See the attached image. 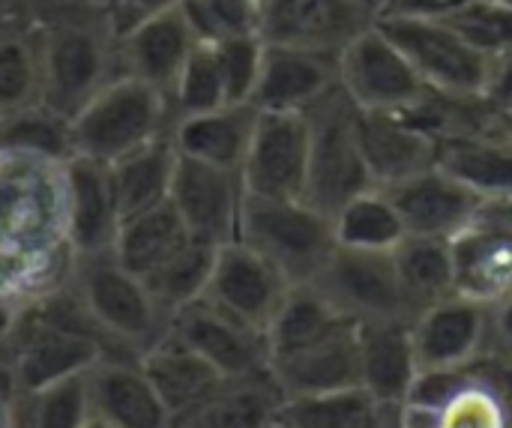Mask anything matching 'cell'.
Returning <instances> with one entry per match:
<instances>
[{"label": "cell", "instance_id": "cell-38", "mask_svg": "<svg viewBox=\"0 0 512 428\" xmlns=\"http://www.w3.org/2000/svg\"><path fill=\"white\" fill-rule=\"evenodd\" d=\"M0 147L12 150H33L54 159L72 156V138H69V120L57 111H51L42 102H33L21 111H12L0 117Z\"/></svg>", "mask_w": 512, "mask_h": 428}, {"label": "cell", "instance_id": "cell-22", "mask_svg": "<svg viewBox=\"0 0 512 428\" xmlns=\"http://www.w3.org/2000/svg\"><path fill=\"white\" fill-rule=\"evenodd\" d=\"M270 375L282 396H315L333 390L360 387V345L357 324H345L336 333L270 360Z\"/></svg>", "mask_w": 512, "mask_h": 428}, {"label": "cell", "instance_id": "cell-43", "mask_svg": "<svg viewBox=\"0 0 512 428\" xmlns=\"http://www.w3.org/2000/svg\"><path fill=\"white\" fill-rule=\"evenodd\" d=\"M216 60H219V72H222V84H225V99L228 102H249L252 105V93L258 84V72H261V57H264V42L261 36H240V39H228L213 45Z\"/></svg>", "mask_w": 512, "mask_h": 428}, {"label": "cell", "instance_id": "cell-5", "mask_svg": "<svg viewBox=\"0 0 512 428\" xmlns=\"http://www.w3.org/2000/svg\"><path fill=\"white\" fill-rule=\"evenodd\" d=\"M237 240L270 261L288 285L315 282L336 249L333 219L303 198L246 195Z\"/></svg>", "mask_w": 512, "mask_h": 428}, {"label": "cell", "instance_id": "cell-31", "mask_svg": "<svg viewBox=\"0 0 512 428\" xmlns=\"http://www.w3.org/2000/svg\"><path fill=\"white\" fill-rule=\"evenodd\" d=\"M393 261L399 270V282L405 288V297L414 309V318L456 294V264H453V243L438 237H405L393 249Z\"/></svg>", "mask_w": 512, "mask_h": 428}, {"label": "cell", "instance_id": "cell-36", "mask_svg": "<svg viewBox=\"0 0 512 428\" xmlns=\"http://www.w3.org/2000/svg\"><path fill=\"white\" fill-rule=\"evenodd\" d=\"M39 102L36 27L9 21L0 27V117Z\"/></svg>", "mask_w": 512, "mask_h": 428}, {"label": "cell", "instance_id": "cell-23", "mask_svg": "<svg viewBox=\"0 0 512 428\" xmlns=\"http://www.w3.org/2000/svg\"><path fill=\"white\" fill-rule=\"evenodd\" d=\"M360 387L381 408H402L420 375L411 321H363L357 324Z\"/></svg>", "mask_w": 512, "mask_h": 428}, {"label": "cell", "instance_id": "cell-56", "mask_svg": "<svg viewBox=\"0 0 512 428\" xmlns=\"http://www.w3.org/2000/svg\"><path fill=\"white\" fill-rule=\"evenodd\" d=\"M501 3H510V6H512V0H501Z\"/></svg>", "mask_w": 512, "mask_h": 428}, {"label": "cell", "instance_id": "cell-30", "mask_svg": "<svg viewBox=\"0 0 512 428\" xmlns=\"http://www.w3.org/2000/svg\"><path fill=\"white\" fill-rule=\"evenodd\" d=\"M354 324L348 321L312 282L309 285H291L285 300L279 303L270 327H267V348H270V360L300 351L330 333H336L339 327Z\"/></svg>", "mask_w": 512, "mask_h": 428}, {"label": "cell", "instance_id": "cell-39", "mask_svg": "<svg viewBox=\"0 0 512 428\" xmlns=\"http://www.w3.org/2000/svg\"><path fill=\"white\" fill-rule=\"evenodd\" d=\"M90 420L87 372L21 396L18 428H81Z\"/></svg>", "mask_w": 512, "mask_h": 428}, {"label": "cell", "instance_id": "cell-16", "mask_svg": "<svg viewBox=\"0 0 512 428\" xmlns=\"http://www.w3.org/2000/svg\"><path fill=\"white\" fill-rule=\"evenodd\" d=\"M396 204L405 231L411 237H438L453 240L459 237L483 210L489 198L447 174L441 165H432L396 186L384 189Z\"/></svg>", "mask_w": 512, "mask_h": 428}, {"label": "cell", "instance_id": "cell-32", "mask_svg": "<svg viewBox=\"0 0 512 428\" xmlns=\"http://www.w3.org/2000/svg\"><path fill=\"white\" fill-rule=\"evenodd\" d=\"M186 240H189V231L183 228L171 201H165L147 213L123 219L111 252L129 273L144 279Z\"/></svg>", "mask_w": 512, "mask_h": 428}, {"label": "cell", "instance_id": "cell-15", "mask_svg": "<svg viewBox=\"0 0 512 428\" xmlns=\"http://www.w3.org/2000/svg\"><path fill=\"white\" fill-rule=\"evenodd\" d=\"M456 294L498 303L512 294V198H489L480 216L450 240Z\"/></svg>", "mask_w": 512, "mask_h": 428}, {"label": "cell", "instance_id": "cell-53", "mask_svg": "<svg viewBox=\"0 0 512 428\" xmlns=\"http://www.w3.org/2000/svg\"><path fill=\"white\" fill-rule=\"evenodd\" d=\"M81 428H114L111 426V423H105V420H99V417H93V414H90V420H87V423H84V426Z\"/></svg>", "mask_w": 512, "mask_h": 428}, {"label": "cell", "instance_id": "cell-6", "mask_svg": "<svg viewBox=\"0 0 512 428\" xmlns=\"http://www.w3.org/2000/svg\"><path fill=\"white\" fill-rule=\"evenodd\" d=\"M306 120L309 171L303 201L333 219L354 195L375 186L357 141V108L336 87L306 111Z\"/></svg>", "mask_w": 512, "mask_h": 428}, {"label": "cell", "instance_id": "cell-41", "mask_svg": "<svg viewBox=\"0 0 512 428\" xmlns=\"http://www.w3.org/2000/svg\"><path fill=\"white\" fill-rule=\"evenodd\" d=\"M219 105H228L225 99V84H222V72H219V60L213 45H195V51L189 54V60L183 63L174 87H171V108H174V120L186 117V114H201V111H213Z\"/></svg>", "mask_w": 512, "mask_h": 428}, {"label": "cell", "instance_id": "cell-52", "mask_svg": "<svg viewBox=\"0 0 512 428\" xmlns=\"http://www.w3.org/2000/svg\"><path fill=\"white\" fill-rule=\"evenodd\" d=\"M9 21H21V15L15 12L12 0H0V27L9 24Z\"/></svg>", "mask_w": 512, "mask_h": 428}, {"label": "cell", "instance_id": "cell-17", "mask_svg": "<svg viewBox=\"0 0 512 428\" xmlns=\"http://www.w3.org/2000/svg\"><path fill=\"white\" fill-rule=\"evenodd\" d=\"M411 339L420 372L462 369L486 351L489 303L465 294L444 297L411 321Z\"/></svg>", "mask_w": 512, "mask_h": 428}, {"label": "cell", "instance_id": "cell-51", "mask_svg": "<svg viewBox=\"0 0 512 428\" xmlns=\"http://www.w3.org/2000/svg\"><path fill=\"white\" fill-rule=\"evenodd\" d=\"M0 428H18V405L0 399Z\"/></svg>", "mask_w": 512, "mask_h": 428}, {"label": "cell", "instance_id": "cell-49", "mask_svg": "<svg viewBox=\"0 0 512 428\" xmlns=\"http://www.w3.org/2000/svg\"><path fill=\"white\" fill-rule=\"evenodd\" d=\"M75 3H81V0H12V6H15V12L21 15V21H27V24H42V21H48L51 15H57V12H63V9H69V6H75ZM90 3V0H87Z\"/></svg>", "mask_w": 512, "mask_h": 428}, {"label": "cell", "instance_id": "cell-27", "mask_svg": "<svg viewBox=\"0 0 512 428\" xmlns=\"http://www.w3.org/2000/svg\"><path fill=\"white\" fill-rule=\"evenodd\" d=\"M438 165L483 198H512L510 126L438 138Z\"/></svg>", "mask_w": 512, "mask_h": 428}, {"label": "cell", "instance_id": "cell-14", "mask_svg": "<svg viewBox=\"0 0 512 428\" xmlns=\"http://www.w3.org/2000/svg\"><path fill=\"white\" fill-rule=\"evenodd\" d=\"M168 333L207 360L222 378H252L270 372L267 336L225 315L204 297L168 318Z\"/></svg>", "mask_w": 512, "mask_h": 428}, {"label": "cell", "instance_id": "cell-9", "mask_svg": "<svg viewBox=\"0 0 512 428\" xmlns=\"http://www.w3.org/2000/svg\"><path fill=\"white\" fill-rule=\"evenodd\" d=\"M378 24L438 96L480 99L489 60L474 51L447 21L378 18Z\"/></svg>", "mask_w": 512, "mask_h": 428}, {"label": "cell", "instance_id": "cell-11", "mask_svg": "<svg viewBox=\"0 0 512 428\" xmlns=\"http://www.w3.org/2000/svg\"><path fill=\"white\" fill-rule=\"evenodd\" d=\"M243 198L246 189L240 171L207 165L177 153L168 201L189 237L216 249L237 240Z\"/></svg>", "mask_w": 512, "mask_h": 428}, {"label": "cell", "instance_id": "cell-21", "mask_svg": "<svg viewBox=\"0 0 512 428\" xmlns=\"http://www.w3.org/2000/svg\"><path fill=\"white\" fill-rule=\"evenodd\" d=\"M90 414L114 428H171V414L138 366V357L105 354L87 372Z\"/></svg>", "mask_w": 512, "mask_h": 428}, {"label": "cell", "instance_id": "cell-13", "mask_svg": "<svg viewBox=\"0 0 512 428\" xmlns=\"http://www.w3.org/2000/svg\"><path fill=\"white\" fill-rule=\"evenodd\" d=\"M288 288V279L270 261H264L246 243L231 240L216 249L213 270L201 297L240 324L267 333Z\"/></svg>", "mask_w": 512, "mask_h": 428}, {"label": "cell", "instance_id": "cell-7", "mask_svg": "<svg viewBox=\"0 0 512 428\" xmlns=\"http://www.w3.org/2000/svg\"><path fill=\"white\" fill-rule=\"evenodd\" d=\"M339 90L354 108L378 114H414L435 96L378 21L342 48Z\"/></svg>", "mask_w": 512, "mask_h": 428}, {"label": "cell", "instance_id": "cell-19", "mask_svg": "<svg viewBox=\"0 0 512 428\" xmlns=\"http://www.w3.org/2000/svg\"><path fill=\"white\" fill-rule=\"evenodd\" d=\"M357 141L375 186H396L438 165V135L411 114H378L357 108Z\"/></svg>", "mask_w": 512, "mask_h": 428}, {"label": "cell", "instance_id": "cell-37", "mask_svg": "<svg viewBox=\"0 0 512 428\" xmlns=\"http://www.w3.org/2000/svg\"><path fill=\"white\" fill-rule=\"evenodd\" d=\"M69 267H72L69 249L48 252V255L0 249V297L24 309H33L66 285Z\"/></svg>", "mask_w": 512, "mask_h": 428}, {"label": "cell", "instance_id": "cell-55", "mask_svg": "<svg viewBox=\"0 0 512 428\" xmlns=\"http://www.w3.org/2000/svg\"><path fill=\"white\" fill-rule=\"evenodd\" d=\"M507 126H510V132H512V120H507Z\"/></svg>", "mask_w": 512, "mask_h": 428}, {"label": "cell", "instance_id": "cell-10", "mask_svg": "<svg viewBox=\"0 0 512 428\" xmlns=\"http://www.w3.org/2000/svg\"><path fill=\"white\" fill-rule=\"evenodd\" d=\"M375 21V9L363 0H261L258 36L264 45L342 54Z\"/></svg>", "mask_w": 512, "mask_h": 428}, {"label": "cell", "instance_id": "cell-44", "mask_svg": "<svg viewBox=\"0 0 512 428\" xmlns=\"http://www.w3.org/2000/svg\"><path fill=\"white\" fill-rule=\"evenodd\" d=\"M438 428H510L504 402L477 381L441 408Z\"/></svg>", "mask_w": 512, "mask_h": 428}, {"label": "cell", "instance_id": "cell-18", "mask_svg": "<svg viewBox=\"0 0 512 428\" xmlns=\"http://www.w3.org/2000/svg\"><path fill=\"white\" fill-rule=\"evenodd\" d=\"M339 87V54L264 45L252 105L258 111L306 114Z\"/></svg>", "mask_w": 512, "mask_h": 428}, {"label": "cell", "instance_id": "cell-3", "mask_svg": "<svg viewBox=\"0 0 512 428\" xmlns=\"http://www.w3.org/2000/svg\"><path fill=\"white\" fill-rule=\"evenodd\" d=\"M66 288L111 354L141 357L168 330V318L159 312L144 282L129 273L114 252L72 255Z\"/></svg>", "mask_w": 512, "mask_h": 428}, {"label": "cell", "instance_id": "cell-25", "mask_svg": "<svg viewBox=\"0 0 512 428\" xmlns=\"http://www.w3.org/2000/svg\"><path fill=\"white\" fill-rule=\"evenodd\" d=\"M282 390L270 372L252 378H225L198 405L171 420V428H276Z\"/></svg>", "mask_w": 512, "mask_h": 428}, {"label": "cell", "instance_id": "cell-33", "mask_svg": "<svg viewBox=\"0 0 512 428\" xmlns=\"http://www.w3.org/2000/svg\"><path fill=\"white\" fill-rule=\"evenodd\" d=\"M336 246L363 249V252H393L405 237V222L381 186H372L354 195L333 216Z\"/></svg>", "mask_w": 512, "mask_h": 428}, {"label": "cell", "instance_id": "cell-1", "mask_svg": "<svg viewBox=\"0 0 512 428\" xmlns=\"http://www.w3.org/2000/svg\"><path fill=\"white\" fill-rule=\"evenodd\" d=\"M39 102L72 120L117 69V30L96 3H75L36 24Z\"/></svg>", "mask_w": 512, "mask_h": 428}, {"label": "cell", "instance_id": "cell-47", "mask_svg": "<svg viewBox=\"0 0 512 428\" xmlns=\"http://www.w3.org/2000/svg\"><path fill=\"white\" fill-rule=\"evenodd\" d=\"M90 3H96V6L108 15L111 27H114L117 36H120V33L129 30L132 24L150 18V15H156V12H162V9H168V6H177L180 0H90Z\"/></svg>", "mask_w": 512, "mask_h": 428}, {"label": "cell", "instance_id": "cell-40", "mask_svg": "<svg viewBox=\"0 0 512 428\" xmlns=\"http://www.w3.org/2000/svg\"><path fill=\"white\" fill-rule=\"evenodd\" d=\"M177 6L201 45L258 36L261 27V0H180Z\"/></svg>", "mask_w": 512, "mask_h": 428}, {"label": "cell", "instance_id": "cell-8", "mask_svg": "<svg viewBox=\"0 0 512 428\" xmlns=\"http://www.w3.org/2000/svg\"><path fill=\"white\" fill-rule=\"evenodd\" d=\"M312 285L354 324L414 321V309L399 282L393 252L336 246Z\"/></svg>", "mask_w": 512, "mask_h": 428}, {"label": "cell", "instance_id": "cell-46", "mask_svg": "<svg viewBox=\"0 0 512 428\" xmlns=\"http://www.w3.org/2000/svg\"><path fill=\"white\" fill-rule=\"evenodd\" d=\"M468 0H381L378 18H405V21H444Z\"/></svg>", "mask_w": 512, "mask_h": 428}, {"label": "cell", "instance_id": "cell-2", "mask_svg": "<svg viewBox=\"0 0 512 428\" xmlns=\"http://www.w3.org/2000/svg\"><path fill=\"white\" fill-rule=\"evenodd\" d=\"M0 249L30 255L69 249L66 159L0 147Z\"/></svg>", "mask_w": 512, "mask_h": 428}, {"label": "cell", "instance_id": "cell-4", "mask_svg": "<svg viewBox=\"0 0 512 428\" xmlns=\"http://www.w3.org/2000/svg\"><path fill=\"white\" fill-rule=\"evenodd\" d=\"M174 126L171 96L141 78L114 75L72 120V156L117 162L126 153L168 135Z\"/></svg>", "mask_w": 512, "mask_h": 428}, {"label": "cell", "instance_id": "cell-26", "mask_svg": "<svg viewBox=\"0 0 512 428\" xmlns=\"http://www.w3.org/2000/svg\"><path fill=\"white\" fill-rule=\"evenodd\" d=\"M255 120H258L255 105L228 102L213 111L177 117L171 126V141L180 156L240 171L255 132Z\"/></svg>", "mask_w": 512, "mask_h": 428}, {"label": "cell", "instance_id": "cell-20", "mask_svg": "<svg viewBox=\"0 0 512 428\" xmlns=\"http://www.w3.org/2000/svg\"><path fill=\"white\" fill-rule=\"evenodd\" d=\"M195 45L198 39L180 6H168L117 36V69L120 75L141 78L171 96V87Z\"/></svg>", "mask_w": 512, "mask_h": 428}, {"label": "cell", "instance_id": "cell-57", "mask_svg": "<svg viewBox=\"0 0 512 428\" xmlns=\"http://www.w3.org/2000/svg\"><path fill=\"white\" fill-rule=\"evenodd\" d=\"M276 428H279V426H276Z\"/></svg>", "mask_w": 512, "mask_h": 428}, {"label": "cell", "instance_id": "cell-48", "mask_svg": "<svg viewBox=\"0 0 512 428\" xmlns=\"http://www.w3.org/2000/svg\"><path fill=\"white\" fill-rule=\"evenodd\" d=\"M486 351L512 357V294L489 306V342Z\"/></svg>", "mask_w": 512, "mask_h": 428}, {"label": "cell", "instance_id": "cell-28", "mask_svg": "<svg viewBox=\"0 0 512 428\" xmlns=\"http://www.w3.org/2000/svg\"><path fill=\"white\" fill-rule=\"evenodd\" d=\"M138 366L153 384L162 405L168 408L171 420L189 411L192 405H198L207 393H213L225 381L207 360H201L195 351L177 342L168 330L156 345H150L138 357Z\"/></svg>", "mask_w": 512, "mask_h": 428}, {"label": "cell", "instance_id": "cell-54", "mask_svg": "<svg viewBox=\"0 0 512 428\" xmlns=\"http://www.w3.org/2000/svg\"><path fill=\"white\" fill-rule=\"evenodd\" d=\"M363 3H369V6L375 9V15H378V6H381V0H363Z\"/></svg>", "mask_w": 512, "mask_h": 428}, {"label": "cell", "instance_id": "cell-35", "mask_svg": "<svg viewBox=\"0 0 512 428\" xmlns=\"http://www.w3.org/2000/svg\"><path fill=\"white\" fill-rule=\"evenodd\" d=\"M381 405L363 390H333L315 396H291L282 402L279 428H378Z\"/></svg>", "mask_w": 512, "mask_h": 428}, {"label": "cell", "instance_id": "cell-45", "mask_svg": "<svg viewBox=\"0 0 512 428\" xmlns=\"http://www.w3.org/2000/svg\"><path fill=\"white\" fill-rule=\"evenodd\" d=\"M480 99L501 120H512V48L489 60V72H486Z\"/></svg>", "mask_w": 512, "mask_h": 428}, {"label": "cell", "instance_id": "cell-24", "mask_svg": "<svg viewBox=\"0 0 512 428\" xmlns=\"http://www.w3.org/2000/svg\"><path fill=\"white\" fill-rule=\"evenodd\" d=\"M66 174H69V252L72 255L111 252L120 231V213H117L108 165L87 156H69Z\"/></svg>", "mask_w": 512, "mask_h": 428}, {"label": "cell", "instance_id": "cell-42", "mask_svg": "<svg viewBox=\"0 0 512 428\" xmlns=\"http://www.w3.org/2000/svg\"><path fill=\"white\" fill-rule=\"evenodd\" d=\"M486 60L512 48V6L501 0H468L444 18Z\"/></svg>", "mask_w": 512, "mask_h": 428}, {"label": "cell", "instance_id": "cell-29", "mask_svg": "<svg viewBox=\"0 0 512 428\" xmlns=\"http://www.w3.org/2000/svg\"><path fill=\"white\" fill-rule=\"evenodd\" d=\"M174 165L177 147L171 141V132L108 165L120 222L168 201Z\"/></svg>", "mask_w": 512, "mask_h": 428}, {"label": "cell", "instance_id": "cell-12", "mask_svg": "<svg viewBox=\"0 0 512 428\" xmlns=\"http://www.w3.org/2000/svg\"><path fill=\"white\" fill-rule=\"evenodd\" d=\"M309 171V120L291 111H258L255 132L240 165L246 195L303 198Z\"/></svg>", "mask_w": 512, "mask_h": 428}, {"label": "cell", "instance_id": "cell-34", "mask_svg": "<svg viewBox=\"0 0 512 428\" xmlns=\"http://www.w3.org/2000/svg\"><path fill=\"white\" fill-rule=\"evenodd\" d=\"M213 258H216V246H207L189 237L156 270H150L141 279L165 318H171L177 309L189 306L192 300L204 294L210 270H213Z\"/></svg>", "mask_w": 512, "mask_h": 428}, {"label": "cell", "instance_id": "cell-50", "mask_svg": "<svg viewBox=\"0 0 512 428\" xmlns=\"http://www.w3.org/2000/svg\"><path fill=\"white\" fill-rule=\"evenodd\" d=\"M27 312L30 309H24V306L12 303L6 297H0V348H6L12 342V336L18 333V327H21V321H24Z\"/></svg>", "mask_w": 512, "mask_h": 428}]
</instances>
